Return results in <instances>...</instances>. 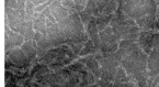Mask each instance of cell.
<instances>
[{
  "label": "cell",
  "mask_w": 159,
  "mask_h": 87,
  "mask_svg": "<svg viewBox=\"0 0 159 87\" xmlns=\"http://www.w3.org/2000/svg\"><path fill=\"white\" fill-rule=\"evenodd\" d=\"M119 9L136 22L147 17H156L157 5L155 0H121Z\"/></svg>",
  "instance_id": "cell-1"
},
{
  "label": "cell",
  "mask_w": 159,
  "mask_h": 87,
  "mask_svg": "<svg viewBox=\"0 0 159 87\" xmlns=\"http://www.w3.org/2000/svg\"><path fill=\"white\" fill-rule=\"evenodd\" d=\"M147 54L139 46V44H137L129 54H127L122 60L121 64L127 73V75L129 76V78L136 80V77L140 73H143L145 70H147Z\"/></svg>",
  "instance_id": "cell-2"
},
{
  "label": "cell",
  "mask_w": 159,
  "mask_h": 87,
  "mask_svg": "<svg viewBox=\"0 0 159 87\" xmlns=\"http://www.w3.org/2000/svg\"><path fill=\"white\" fill-rule=\"evenodd\" d=\"M101 42V53H113L119 49V39L116 38L111 27H107L104 30L99 32Z\"/></svg>",
  "instance_id": "cell-3"
},
{
  "label": "cell",
  "mask_w": 159,
  "mask_h": 87,
  "mask_svg": "<svg viewBox=\"0 0 159 87\" xmlns=\"http://www.w3.org/2000/svg\"><path fill=\"white\" fill-rule=\"evenodd\" d=\"M147 68L149 70V76H156L159 74V34H156V40L147 61Z\"/></svg>",
  "instance_id": "cell-4"
},
{
  "label": "cell",
  "mask_w": 159,
  "mask_h": 87,
  "mask_svg": "<svg viewBox=\"0 0 159 87\" xmlns=\"http://www.w3.org/2000/svg\"><path fill=\"white\" fill-rule=\"evenodd\" d=\"M6 56H8L13 64H16V67L19 68H26L30 65V60L26 57L22 49L13 47L8 51H6Z\"/></svg>",
  "instance_id": "cell-5"
},
{
  "label": "cell",
  "mask_w": 159,
  "mask_h": 87,
  "mask_svg": "<svg viewBox=\"0 0 159 87\" xmlns=\"http://www.w3.org/2000/svg\"><path fill=\"white\" fill-rule=\"evenodd\" d=\"M49 9H51L52 14L54 16V18L56 19L57 22L63 20L64 18L68 17L69 14L77 12L76 10L65 7V6L61 3V1H58V0H54V2H52L51 5H49Z\"/></svg>",
  "instance_id": "cell-6"
},
{
  "label": "cell",
  "mask_w": 159,
  "mask_h": 87,
  "mask_svg": "<svg viewBox=\"0 0 159 87\" xmlns=\"http://www.w3.org/2000/svg\"><path fill=\"white\" fill-rule=\"evenodd\" d=\"M155 40H156V33L152 32V31L145 30L140 33L138 36V42H139V46L143 49V51L146 54L149 55L150 52L152 50V46L155 44Z\"/></svg>",
  "instance_id": "cell-7"
},
{
  "label": "cell",
  "mask_w": 159,
  "mask_h": 87,
  "mask_svg": "<svg viewBox=\"0 0 159 87\" xmlns=\"http://www.w3.org/2000/svg\"><path fill=\"white\" fill-rule=\"evenodd\" d=\"M25 40V38H23L22 34L18 32H12L9 31V28H6V36H5V47L6 51H8L9 49H13L14 46H19L22 45Z\"/></svg>",
  "instance_id": "cell-8"
},
{
  "label": "cell",
  "mask_w": 159,
  "mask_h": 87,
  "mask_svg": "<svg viewBox=\"0 0 159 87\" xmlns=\"http://www.w3.org/2000/svg\"><path fill=\"white\" fill-rule=\"evenodd\" d=\"M80 62H82L84 64H86L87 67L89 68L90 71H92V73L97 76V77H101V73H102V68H101L99 61L96 59V56H89L86 59L81 60Z\"/></svg>",
  "instance_id": "cell-9"
},
{
  "label": "cell",
  "mask_w": 159,
  "mask_h": 87,
  "mask_svg": "<svg viewBox=\"0 0 159 87\" xmlns=\"http://www.w3.org/2000/svg\"><path fill=\"white\" fill-rule=\"evenodd\" d=\"M38 42L33 39V40H29L28 42H25L24 44H22V51L24 52V54L26 55L29 60H33L35 56H38V53H36V49H38Z\"/></svg>",
  "instance_id": "cell-10"
},
{
  "label": "cell",
  "mask_w": 159,
  "mask_h": 87,
  "mask_svg": "<svg viewBox=\"0 0 159 87\" xmlns=\"http://www.w3.org/2000/svg\"><path fill=\"white\" fill-rule=\"evenodd\" d=\"M117 8H119L117 7V0H110L103 8L102 14H113V12L116 11Z\"/></svg>",
  "instance_id": "cell-11"
},
{
  "label": "cell",
  "mask_w": 159,
  "mask_h": 87,
  "mask_svg": "<svg viewBox=\"0 0 159 87\" xmlns=\"http://www.w3.org/2000/svg\"><path fill=\"white\" fill-rule=\"evenodd\" d=\"M96 51H98V50H97L94 43L92 42L91 40L87 41V42L84 43V49H82L81 52H80V55H87V54H89V53H94Z\"/></svg>",
  "instance_id": "cell-12"
},
{
  "label": "cell",
  "mask_w": 159,
  "mask_h": 87,
  "mask_svg": "<svg viewBox=\"0 0 159 87\" xmlns=\"http://www.w3.org/2000/svg\"><path fill=\"white\" fill-rule=\"evenodd\" d=\"M30 1H32V2L38 7V6H41V5H43V3H45L46 0H30Z\"/></svg>",
  "instance_id": "cell-13"
}]
</instances>
